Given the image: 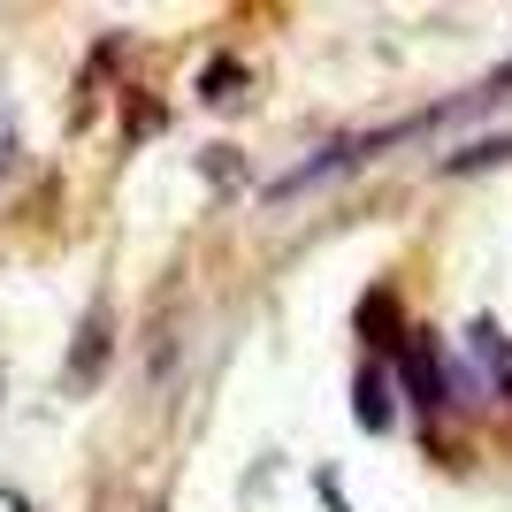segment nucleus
<instances>
[{
	"mask_svg": "<svg viewBox=\"0 0 512 512\" xmlns=\"http://www.w3.org/2000/svg\"><path fill=\"white\" fill-rule=\"evenodd\" d=\"M0 512H31V505H23V497H16V490H0Z\"/></svg>",
	"mask_w": 512,
	"mask_h": 512,
	"instance_id": "7ed1b4c3",
	"label": "nucleus"
},
{
	"mask_svg": "<svg viewBox=\"0 0 512 512\" xmlns=\"http://www.w3.org/2000/svg\"><path fill=\"white\" fill-rule=\"evenodd\" d=\"M467 344L482 352V360H490V383H497V390H512V344L497 337L490 321H474V329H467Z\"/></svg>",
	"mask_w": 512,
	"mask_h": 512,
	"instance_id": "f257e3e1",
	"label": "nucleus"
},
{
	"mask_svg": "<svg viewBox=\"0 0 512 512\" xmlns=\"http://www.w3.org/2000/svg\"><path fill=\"white\" fill-rule=\"evenodd\" d=\"M8 153H16V123L0 115V169H8Z\"/></svg>",
	"mask_w": 512,
	"mask_h": 512,
	"instance_id": "f03ea898",
	"label": "nucleus"
}]
</instances>
